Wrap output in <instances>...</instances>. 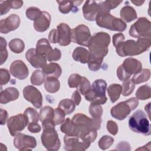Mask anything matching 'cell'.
<instances>
[{
    "instance_id": "44dd1931",
    "label": "cell",
    "mask_w": 151,
    "mask_h": 151,
    "mask_svg": "<svg viewBox=\"0 0 151 151\" xmlns=\"http://www.w3.org/2000/svg\"><path fill=\"white\" fill-rule=\"evenodd\" d=\"M51 23V15L47 11H42L40 17L34 22V28L35 31L42 32L47 30Z\"/></svg>"
},
{
    "instance_id": "cb8c5ba5",
    "label": "cell",
    "mask_w": 151,
    "mask_h": 151,
    "mask_svg": "<svg viewBox=\"0 0 151 151\" xmlns=\"http://www.w3.org/2000/svg\"><path fill=\"white\" fill-rule=\"evenodd\" d=\"M42 72L47 77L59 78L62 73L60 65L55 63H50L42 68Z\"/></svg>"
},
{
    "instance_id": "6f0895ef",
    "label": "cell",
    "mask_w": 151,
    "mask_h": 151,
    "mask_svg": "<svg viewBox=\"0 0 151 151\" xmlns=\"http://www.w3.org/2000/svg\"><path fill=\"white\" fill-rule=\"evenodd\" d=\"M8 113L6 110L1 109V125H4L6 123L8 119Z\"/></svg>"
},
{
    "instance_id": "d4e9b609",
    "label": "cell",
    "mask_w": 151,
    "mask_h": 151,
    "mask_svg": "<svg viewBox=\"0 0 151 151\" xmlns=\"http://www.w3.org/2000/svg\"><path fill=\"white\" fill-rule=\"evenodd\" d=\"M121 19L123 22H130L137 18V13L135 9L131 6H123L120 12Z\"/></svg>"
},
{
    "instance_id": "f1b7e54d",
    "label": "cell",
    "mask_w": 151,
    "mask_h": 151,
    "mask_svg": "<svg viewBox=\"0 0 151 151\" xmlns=\"http://www.w3.org/2000/svg\"><path fill=\"white\" fill-rule=\"evenodd\" d=\"M122 90V86L119 84H111L109 85L107 88V93L111 103H114L119 99Z\"/></svg>"
},
{
    "instance_id": "f907efd6",
    "label": "cell",
    "mask_w": 151,
    "mask_h": 151,
    "mask_svg": "<svg viewBox=\"0 0 151 151\" xmlns=\"http://www.w3.org/2000/svg\"><path fill=\"white\" fill-rule=\"evenodd\" d=\"M124 35L122 33L116 34L113 36V44L116 47L119 44L124 41Z\"/></svg>"
},
{
    "instance_id": "484cf974",
    "label": "cell",
    "mask_w": 151,
    "mask_h": 151,
    "mask_svg": "<svg viewBox=\"0 0 151 151\" xmlns=\"http://www.w3.org/2000/svg\"><path fill=\"white\" fill-rule=\"evenodd\" d=\"M89 55V51L87 49L80 47L76 48L72 54L73 58L75 61L80 62L82 64L87 63Z\"/></svg>"
},
{
    "instance_id": "ab89813d",
    "label": "cell",
    "mask_w": 151,
    "mask_h": 151,
    "mask_svg": "<svg viewBox=\"0 0 151 151\" xmlns=\"http://www.w3.org/2000/svg\"><path fill=\"white\" fill-rule=\"evenodd\" d=\"M114 140V139L110 136H107V135L103 136L99 140V142H98L99 147L101 150H106L113 145Z\"/></svg>"
},
{
    "instance_id": "e0dca14e",
    "label": "cell",
    "mask_w": 151,
    "mask_h": 151,
    "mask_svg": "<svg viewBox=\"0 0 151 151\" xmlns=\"http://www.w3.org/2000/svg\"><path fill=\"white\" fill-rule=\"evenodd\" d=\"M57 41L61 46H67L71 41V29L65 23H60L57 27Z\"/></svg>"
},
{
    "instance_id": "60d3db41",
    "label": "cell",
    "mask_w": 151,
    "mask_h": 151,
    "mask_svg": "<svg viewBox=\"0 0 151 151\" xmlns=\"http://www.w3.org/2000/svg\"><path fill=\"white\" fill-rule=\"evenodd\" d=\"M6 41L2 37H0V64H3L8 58V51L6 48Z\"/></svg>"
},
{
    "instance_id": "f6af8a7d",
    "label": "cell",
    "mask_w": 151,
    "mask_h": 151,
    "mask_svg": "<svg viewBox=\"0 0 151 151\" xmlns=\"http://www.w3.org/2000/svg\"><path fill=\"white\" fill-rule=\"evenodd\" d=\"M102 62H103V60H100L91 58L89 55V58L87 61L88 68L91 71H96L100 68Z\"/></svg>"
},
{
    "instance_id": "4dcf8cb0",
    "label": "cell",
    "mask_w": 151,
    "mask_h": 151,
    "mask_svg": "<svg viewBox=\"0 0 151 151\" xmlns=\"http://www.w3.org/2000/svg\"><path fill=\"white\" fill-rule=\"evenodd\" d=\"M58 107L61 109L66 114H69L74 111L76 108L74 102L69 99H65L60 101Z\"/></svg>"
},
{
    "instance_id": "11a10c76",
    "label": "cell",
    "mask_w": 151,
    "mask_h": 151,
    "mask_svg": "<svg viewBox=\"0 0 151 151\" xmlns=\"http://www.w3.org/2000/svg\"><path fill=\"white\" fill-rule=\"evenodd\" d=\"M71 99L74 102L76 105L78 106L80 104L81 100V97L80 94L78 90H76L74 91V93L72 94Z\"/></svg>"
},
{
    "instance_id": "3957f363",
    "label": "cell",
    "mask_w": 151,
    "mask_h": 151,
    "mask_svg": "<svg viewBox=\"0 0 151 151\" xmlns=\"http://www.w3.org/2000/svg\"><path fill=\"white\" fill-rule=\"evenodd\" d=\"M151 38H138L137 41L129 40L116 47L117 54L120 57L139 55L150 48Z\"/></svg>"
},
{
    "instance_id": "7c38bea8",
    "label": "cell",
    "mask_w": 151,
    "mask_h": 151,
    "mask_svg": "<svg viewBox=\"0 0 151 151\" xmlns=\"http://www.w3.org/2000/svg\"><path fill=\"white\" fill-rule=\"evenodd\" d=\"M28 124L26 116L24 114H19L11 116L7 121V127L11 136H15L23 130Z\"/></svg>"
},
{
    "instance_id": "f5cc1de1",
    "label": "cell",
    "mask_w": 151,
    "mask_h": 151,
    "mask_svg": "<svg viewBox=\"0 0 151 151\" xmlns=\"http://www.w3.org/2000/svg\"><path fill=\"white\" fill-rule=\"evenodd\" d=\"M27 129L30 132L32 133H39L41 130V127L38 123H28L27 125Z\"/></svg>"
},
{
    "instance_id": "2e32d148",
    "label": "cell",
    "mask_w": 151,
    "mask_h": 151,
    "mask_svg": "<svg viewBox=\"0 0 151 151\" xmlns=\"http://www.w3.org/2000/svg\"><path fill=\"white\" fill-rule=\"evenodd\" d=\"M20 18L17 14H11L0 21V32L7 34L10 31L17 29L20 25Z\"/></svg>"
},
{
    "instance_id": "d590c367",
    "label": "cell",
    "mask_w": 151,
    "mask_h": 151,
    "mask_svg": "<svg viewBox=\"0 0 151 151\" xmlns=\"http://www.w3.org/2000/svg\"><path fill=\"white\" fill-rule=\"evenodd\" d=\"M88 111L93 118H101L103 114V108L100 104L93 102L89 106Z\"/></svg>"
},
{
    "instance_id": "5b68a950",
    "label": "cell",
    "mask_w": 151,
    "mask_h": 151,
    "mask_svg": "<svg viewBox=\"0 0 151 151\" xmlns=\"http://www.w3.org/2000/svg\"><path fill=\"white\" fill-rule=\"evenodd\" d=\"M129 127L133 132L149 136L151 134V128L149 121L145 113L140 110L136 111L129 119Z\"/></svg>"
},
{
    "instance_id": "680465c9",
    "label": "cell",
    "mask_w": 151,
    "mask_h": 151,
    "mask_svg": "<svg viewBox=\"0 0 151 151\" xmlns=\"http://www.w3.org/2000/svg\"><path fill=\"white\" fill-rule=\"evenodd\" d=\"M132 3L134 4L136 6H140L145 3V1H140V0H135V1H131Z\"/></svg>"
},
{
    "instance_id": "1f68e13d",
    "label": "cell",
    "mask_w": 151,
    "mask_h": 151,
    "mask_svg": "<svg viewBox=\"0 0 151 151\" xmlns=\"http://www.w3.org/2000/svg\"><path fill=\"white\" fill-rule=\"evenodd\" d=\"M151 88L148 84L142 86L138 88L136 92V97L138 100H145L151 97Z\"/></svg>"
},
{
    "instance_id": "7a4b0ae2",
    "label": "cell",
    "mask_w": 151,
    "mask_h": 151,
    "mask_svg": "<svg viewBox=\"0 0 151 151\" xmlns=\"http://www.w3.org/2000/svg\"><path fill=\"white\" fill-rule=\"evenodd\" d=\"M110 42V36L105 32H97L91 37L87 46L88 47L90 57L103 60L108 53V46Z\"/></svg>"
},
{
    "instance_id": "83f0119b",
    "label": "cell",
    "mask_w": 151,
    "mask_h": 151,
    "mask_svg": "<svg viewBox=\"0 0 151 151\" xmlns=\"http://www.w3.org/2000/svg\"><path fill=\"white\" fill-rule=\"evenodd\" d=\"M44 82V87L48 93H56L60 88V83L57 78L47 77Z\"/></svg>"
},
{
    "instance_id": "603a6c76",
    "label": "cell",
    "mask_w": 151,
    "mask_h": 151,
    "mask_svg": "<svg viewBox=\"0 0 151 151\" xmlns=\"http://www.w3.org/2000/svg\"><path fill=\"white\" fill-rule=\"evenodd\" d=\"M19 95V91L16 88L12 87H8L1 92L0 103L1 104H6L11 101L16 100Z\"/></svg>"
},
{
    "instance_id": "681fc988",
    "label": "cell",
    "mask_w": 151,
    "mask_h": 151,
    "mask_svg": "<svg viewBox=\"0 0 151 151\" xmlns=\"http://www.w3.org/2000/svg\"><path fill=\"white\" fill-rule=\"evenodd\" d=\"M107 129L110 134L116 135L118 132V126L115 122L109 120L107 122Z\"/></svg>"
},
{
    "instance_id": "ee69618b",
    "label": "cell",
    "mask_w": 151,
    "mask_h": 151,
    "mask_svg": "<svg viewBox=\"0 0 151 151\" xmlns=\"http://www.w3.org/2000/svg\"><path fill=\"white\" fill-rule=\"evenodd\" d=\"M81 77L82 76L78 74H71L68 79V84L69 87L77 88L80 83Z\"/></svg>"
},
{
    "instance_id": "ffe728a7",
    "label": "cell",
    "mask_w": 151,
    "mask_h": 151,
    "mask_svg": "<svg viewBox=\"0 0 151 151\" xmlns=\"http://www.w3.org/2000/svg\"><path fill=\"white\" fill-rule=\"evenodd\" d=\"M121 66L124 71L129 77H130L132 74H135L142 69V64L141 62L137 59L132 57L125 59Z\"/></svg>"
},
{
    "instance_id": "7dc6e473",
    "label": "cell",
    "mask_w": 151,
    "mask_h": 151,
    "mask_svg": "<svg viewBox=\"0 0 151 151\" xmlns=\"http://www.w3.org/2000/svg\"><path fill=\"white\" fill-rule=\"evenodd\" d=\"M61 57V51L55 48L46 57V58L48 61H55L59 60Z\"/></svg>"
},
{
    "instance_id": "e575fe53",
    "label": "cell",
    "mask_w": 151,
    "mask_h": 151,
    "mask_svg": "<svg viewBox=\"0 0 151 151\" xmlns=\"http://www.w3.org/2000/svg\"><path fill=\"white\" fill-rule=\"evenodd\" d=\"M30 80L32 85L40 86L45 81V76L42 70H37L32 73Z\"/></svg>"
},
{
    "instance_id": "bcb514c9",
    "label": "cell",
    "mask_w": 151,
    "mask_h": 151,
    "mask_svg": "<svg viewBox=\"0 0 151 151\" xmlns=\"http://www.w3.org/2000/svg\"><path fill=\"white\" fill-rule=\"evenodd\" d=\"M122 1H101V5L103 8L107 10L110 11L111 9H113L117 6H118L121 3Z\"/></svg>"
},
{
    "instance_id": "4fadbf2b",
    "label": "cell",
    "mask_w": 151,
    "mask_h": 151,
    "mask_svg": "<svg viewBox=\"0 0 151 151\" xmlns=\"http://www.w3.org/2000/svg\"><path fill=\"white\" fill-rule=\"evenodd\" d=\"M83 14L84 18L90 21L96 20L97 15L101 11H106L102 6L100 2L96 1H86L82 8Z\"/></svg>"
},
{
    "instance_id": "30bf717a",
    "label": "cell",
    "mask_w": 151,
    "mask_h": 151,
    "mask_svg": "<svg viewBox=\"0 0 151 151\" xmlns=\"http://www.w3.org/2000/svg\"><path fill=\"white\" fill-rule=\"evenodd\" d=\"M91 38L90 31L88 27L81 24L71 29V41L83 46H88Z\"/></svg>"
},
{
    "instance_id": "6da1fadb",
    "label": "cell",
    "mask_w": 151,
    "mask_h": 151,
    "mask_svg": "<svg viewBox=\"0 0 151 151\" xmlns=\"http://www.w3.org/2000/svg\"><path fill=\"white\" fill-rule=\"evenodd\" d=\"M101 123V118L90 119L83 113H77L71 120L67 118L62 123L60 130L66 135L77 136L92 143L97 138V130L100 129Z\"/></svg>"
},
{
    "instance_id": "f35d334b",
    "label": "cell",
    "mask_w": 151,
    "mask_h": 151,
    "mask_svg": "<svg viewBox=\"0 0 151 151\" xmlns=\"http://www.w3.org/2000/svg\"><path fill=\"white\" fill-rule=\"evenodd\" d=\"M91 89V84L89 80L85 77L82 76L80 83L77 87V90L80 91V94L85 96L87 94Z\"/></svg>"
},
{
    "instance_id": "4316f807",
    "label": "cell",
    "mask_w": 151,
    "mask_h": 151,
    "mask_svg": "<svg viewBox=\"0 0 151 151\" xmlns=\"http://www.w3.org/2000/svg\"><path fill=\"white\" fill-rule=\"evenodd\" d=\"M35 50L38 53L45 57L53 50L48 40L46 38H41L37 41Z\"/></svg>"
},
{
    "instance_id": "9f6ffc18",
    "label": "cell",
    "mask_w": 151,
    "mask_h": 151,
    "mask_svg": "<svg viewBox=\"0 0 151 151\" xmlns=\"http://www.w3.org/2000/svg\"><path fill=\"white\" fill-rule=\"evenodd\" d=\"M9 5L11 8L13 9H19L23 5V1L19 0V1H9Z\"/></svg>"
},
{
    "instance_id": "b9f144b4",
    "label": "cell",
    "mask_w": 151,
    "mask_h": 151,
    "mask_svg": "<svg viewBox=\"0 0 151 151\" xmlns=\"http://www.w3.org/2000/svg\"><path fill=\"white\" fill-rule=\"evenodd\" d=\"M41 13L42 11L39 8L31 6L27 8L26 11V16L31 21H35L40 17Z\"/></svg>"
},
{
    "instance_id": "d6a6232c",
    "label": "cell",
    "mask_w": 151,
    "mask_h": 151,
    "mask_svg": "<svg viewBox=\"0 0 151 151\" xmlns=\"http://www.w3.org/2000/svg\"><path fill=\"white\" fill-rule=\"evenodd\" d=\"M9 47L10 50L14 53H21L25 48V44L24 41L19 38H14L9 42Z\"/></svg>"
},
{
    "instance_id": "ac0fdd59",
    "label": "cell",
    "mask_w": 151,
    "mask_h": 151,
    "mask_svg": "<svg viewBox=\"0 0 151 151\" xmlns=\"http://www.w3.org/2000/svg\"><path fill=\"white\" fill-rule=\"evenodd\" d=\"M9 72L16 78L19 80L25 79L29 74V71L26 64L19 60L14 61L9 67Z\"/></svg>"
},
{
    "instance_id": "52a82bcc",
    "label": "cell",
    "mask_w": 151,
    "mask_h": 151,
    "mask_svg": "<svg viewBox=\"0 0 151 151\" xmlns=\"http://www.w3.org/2000/svg\"><path fill=\"white\" fill-rule=\"evenodd\" d=\"M107 83L102 79L95 80L91 85L90 91L85 95L86 99L91 103H97L104 104L106 103L107 98L106 96Z\"/></svg>"
},
{
    "instance_id": "7bdbcfd3",
    "label": "cell",
    "mask_w": 151,
    "mask_h": 151,
    "mask_svg": "<svg viewBox=\"0 0 151 151\" xmlns=\"http://www.w3.org/2000/svg\"><path fill=\"white\" fill-rule=\"evenodd\" d=\"M65 116V113L61 109L58 107L55 109L53 117V121L55 125H58L63 123L64 121Z\"/></svg>"
},
{
    "instance_id": "816d5d0a",
    "label": "cell",
    "mask_w": 151,
    "mask_h": 151,
    "mask_svg": "<svg viewBox=\"0 0 151 151\" xmlns=\"http://www.w3.org/2000/svg\"><path fill=\"white\" fill-rule=\"evenodd\" d=\"M11 9L9 1H0V9L1 15L6 14Z\"/></svg>"
},
{
    "instance_id": "d6986e66",
    "label": "cell",
    "mask_w": 151,
    "mask_h": 151,
    "mask_svg": "<svg viewBox=\"0 0 151 151\" xmlns=\"http://www.w3.org/2000/svg\"><path fill=\"white\" fill-rule=\"evenodd\" d=\"M25 57L34 68H42L47 64L46 57L38 53L35 48L29 49L25 54Z\"/></svg>"
},
{
    "instance_id": "836d02e7",
    "label": "cell",
    "mask_w": 151,
    "mask_h": 151,
    "mask_svg": "<svg viewBox=\"0 0 151 151\" xmlns=\"http://www.w3.org/2000/svg\"><path fill=\"white\" fill-rule=\"evenodd\" d=\"M54 110L50 106H44L40 109V120L42 122L47 120H53Z\"/></svg>"
},
{
    "instance_id": "ba28073f",
    "label": "cell",
    "mask_w": 151,
    "mask_h": 151,
    "mask_svg": "<svg viewBox=\"0 0 151 151\" xmlns=\"http://www.w3.org/2000/svg\"><path fill=\"white\" fill-rule=\"evenodd\" d=\"M139 105V100L136 97H132L126 101L120 102L113 106L110 110L111 115L116 119L122 120L134 110Z\"/></svg>"
},
{
    "instance_id": "9a60e30c",
    "label": "cell",
    "mask_w": 151,
    "mask_h": 151,
    "mask_svg": "<svg viewBox=\"0 0 151 151\" xmlns=\"http://www.w3.org/2000/svg\"><path fill=\"white\" fill-rule=\"evenodd\" d=\"M22 92L25 99L31 103L36 109H40L42 106V96L36 87L33 86H27L24 87Z\"/></svg>"
},
{
    "instance_id": "5bb4252c",
    "label": "cell",
    "mask_w": 151,
    "mask_h": 151,
    "mask_svg": "<svg viewBox=\"0 0 151 151\" xmlns=\"http://www.w3.org/2000/svg\"><path fill=\"white\" fill-rule=\"evenodd\" d=\"M14 145L21 150H32L36 147L37 141L33 136L18 133L14 139Z\"/></svg>"
},
{
    "instance_id": "9c48e42d",
    "label": "cell",
    "mask_w": 151,
    "mask_h": 151,
    "mask_svg": "<svg viewBox=\"0 0 151 151\" xmlns=\"http://www.w3.org/2000/svg\"><path fill=\"white\" fill-rule=\"evenodd\" d=\"M129 33L136 38H151L150 21L146 17H140L131 25Z\"/></svg>"
},
{
    "instance_id": "c3c4849f",
    "label": "cell",
    "mask_w": 151,
    "mask_h": 151,
    "mask_svg": "<svg viewBox=\"0 0 151 151\" xmlns=\"http://www.w3.org/2000/svg\"><path fill=\"white\" fill-rule=\"evenodd\" d=\"M10 78L9 73L6 69H0V83L1 86L7 84L9 82Z\"/></svg>"
},
{
    "instance_id": "f546056e",
    "label": "cell",
    "mask_w": 151,
    "mask_h": 151,
    "mask_svg": "<svg viewBox=\"0 0 151 151\" xmlns=\"http://www.w3.org/2000/svg\"><path fill=\"white\" fill-rule=\"evenodd\" d=\"M150 77V70L148 68L142 69L139 72L135 74L133 78L132 81L134 84H140L147 81Z\"/></svg>"
},
{
    "instance_id": "8fae6325",
    "label": "cell",
    "mask_w": 151,
    "mask_h": 151,
    "mask_svg": "<svg viewBox=\"0 0 151 151\" xmlns=\"http://www.w3.org/2000/svg\"><path fill=\"white\" fill-rule=\"evenodd\" d=\"M64 149L68 151L86 150L91 143L87 142L77 136L65 135L64 137Z\"/></svg>"
},
{
    "instance_id": "277c9868",
    "label": "cell",
    "mask_w": 151,
    "mask_h": 151,
    "mask_svg": "<svg viewBox=\"0 0 151 151\" xmlns=\"http://www.w3.org/2000/svg\"><path fill=\"white\" fill-rule=\"evenodd\" d=\"M42 123L43 132L41 136L42 145L48 150L57 151L61 145L58 134L55 129V124L53 120H45Z\"/></svg>"
},
{
    "instance_id": "db71d44e",
    "label": "cell",
    "mask_w": 151,
    "mask_h": 151,
    "mask_svg": "<svg viewBox=\"0 0 151 151\" xmlns=\"http://www.w3.org/2000/svg\"><path fill=\"white\" fill-rule=\"evenodd\" d=\"M48 40L52 44L57 43V29H53L50 31L48 35Z\"/></svg>"
},
{
    "instance_id": "7402d4cb",
    "label": "cell",
    "mask_w": 151,
    "mask_h": 151,
    "mask_svg": "<svg viewBox=\"0 0 151 151\" xmlns=\"http://www.w3.org/2000/svg\"><path fill=\"white\" fill-rule=\"evenodd\" d=\"M83 1H57L58 4V9L60 12L64 14L69 13L71 11L77 12V6H79Z\"/></svg>"
},
{
    "instance_id": "91938a15",
    "label": "cell",
    "mask_w": 151,
    "mask_h": 151,
    "mask_svg": "<svg viewBox=\"0 0 151 151\" xmlns=\"http://www.w3.org/2000/svg\"><path fill=\"white\" fill-rule=\"evenodd\" d=\"M150 103L149 102L147 105H146V106H145V109L146 111V112L147 113V114H148L149 117H150Z\"/></svg>"
},
{
    "instance_id": "8992f818",
    "label": "cell",
    "mask_w": 151,
    "mask_h": 151,
    "mask_svg": "<svg viewBox=\"0 0 151 151\" xmlns=\"http://www.w3.org/2000/svg\"><path fill=\"white\" fill-rule=\"evenodd\" d=\"M96 22L98 26L111 31L122 32L126 28L124 22L120 18L113 17L108 11L100 12L96 18Z\"/></svg>"
},
{
    "instance_id": "8d00e7d4",
    "label": "cell",
    "mask_w": 151,
    "mask_h": 151,
    "mask_svg": "<svg viewBox=\"0 0 151 151\" xmlns=\"http://www.w3.org/2000/svg\"><path fill=\"white\" fill-rule=\"evenodd\" d=\"M24 114L26 116L28 123H38L40 120V115L37 111L32 107L27 108L24 111Z\"/></svg>"
},
{
    "instance_id": "74e56055",
    "label": "cell",
    "mask_w": 151,
    "mask_h": 151,
    "mask_svg": "<svg viewBox=\"0 0 151 151\" xmlns=\"http://www.w3.org/2000/svg\"><path fill=\"white\" fill-rule=\"evenodd\" d=\"M135 87V84L132 79H128L123 81L122 86V93L124 96H128L130 95Z\"/></svg>"
}]
</instances>
